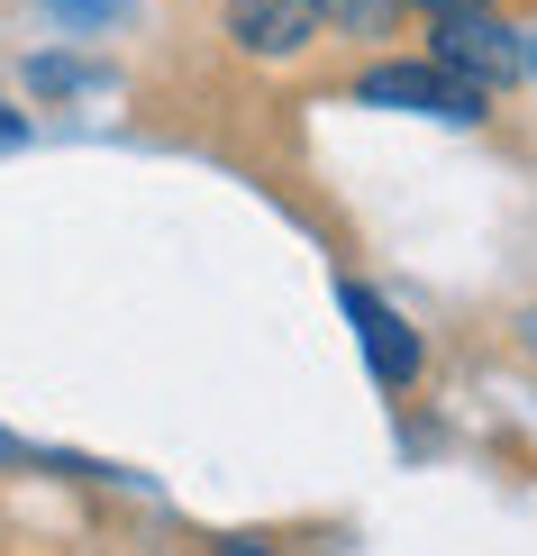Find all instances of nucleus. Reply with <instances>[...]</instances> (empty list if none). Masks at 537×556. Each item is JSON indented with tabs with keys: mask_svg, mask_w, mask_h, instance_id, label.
Segmentation results:
<instances>
[{
	"mask_svg": "<svg viewBox=\"0 0 537 556\" xmlns=\"http://www.w3.org/2000/svg\"><path fill=\"white\" fill-rule=\"evenodd\" d=\"M346 301V319H356V346H365V375L383 383V392H419V375H429V346H419V329L401 311H392L373 283H337Z\"/></svg>",
	"mask_w": 537,
	"mask_h": 556,
	"instance_id": "2",
	"label": "nucleus"
},
{
	"mask_svg": "<svg viewBox=\"0 0 537 556\" xmlns=\"http://www.w3.org/2000/svg\"><path fill=\"white\" fill-rule=\"evenodd\" d=\"M319 10V28H337V37H392L401 28V0H310Z\"/></svg>",
	"mask_w": 537,
	"mask_h": 556,
	"instance_id": "5",
	"label": "nucleus"
},
{
	"mask_svg": "<svg viewBox=\"0 0 537 556\" xmlns=\"http://www.w3.org/2000/svg\"><path fill=\"white\" fill-rule=\"evenodd\" d=\"M18 137H28V119H18V110L0 101V147H18Z\"/></svg>",
	"mask_w": 537,
	"mask_h": 556,
	"instance_id": "9",
	"label": "nucleus"
},
{
	"mask_svg": "<svg viewBox=\"0 0 537 556\" xmlns=\"http://www.w3.org/2000/svg\"><path fill=\"white\" fill-rule=\"evenodd\" d=\"M209 547H219V556H273V539H246V529H238V539H209Z\"/></svg>",
	"mask_w": 537,
	"mask_h": 556,
	"instance_id": "8",
	"label": "nucleus"
},
{
	"mask_svg": "<svg viewBox=\"0 0 537 556\" xmlns=\"http://www.w3.org/2000/svg\"><path fill=\"white\" fill-rule=\"evenodd\" d=\"M219 28L255 64H292V55L319 46V10L310 0H219Z\"/></svg>",
	"mask_w": 537,
	"mask_h": 556,
	"instance_id": "3",
	"label": "nucleus"
},
{
	"mask_svg": "<svg viewBox=\"0 0 537 556\" xmlns=\"http://www.w3.org/2000/svg\"><path fill=\"white\" fill-rule=\"evenodd\" d=\"M520 64H528V74H537V46H528V55H520Z\"/></svg>",
	"mask_w": 537,
	"mask_h": 556,
	"instance_id": "10",
	"label": "nucleus"
},
{
	"mask_svg": "<svg viewBox=\"0 0 537 556\" xmlns=\"http://www.w3.org/2000/svg\"><path fill=\"white\" fill-rule=\"evenodd\" d=\"M356 101L373 110H419V119H456V128H474V119H493V91H474V83H456L447 64H365L356 74Z\"/></svg>",
	"mask_w": 537,
	"mask_h": 556,
	"instance_id": "1",
	"label": "nucleus"
},
{
	"mask_svg": "<svg viewBox=\"0 0 537 556\" xmlns=\"http://www.w3.org/2000/svg\"><path fill=\"white\" fill-rule=\"evenodd\" d=\"M0 466H55V456H46V447H28V438H10V429H0Z\"/></svg>",
	"mask_w": 537,
	"mask_h": 556,
	"instance_id": "6",
	"label": "nucleus"
},
{
	"mask_svg": "<svg viewBox=\"0 0 537 556\" xmlns=\"http://www.w3.org/2000/svg\"><path fill=\"white\" fill-rule=\"evenodd\" d=\"M410 10H429V18H483L493 0H410Z\"/></svg>",
	"mask_w": 537,
	"mask_h": 556,
	"instance_id": "7",
	"label": "nucleus"
},
{
	"mask_svg": "<svg viewBox=\"0 0 537 556\" xmlns=\"http://www.w3.org/2000/svg\"><path fill=\"white\" fill-rule=\"evenodd\" d=\"M429 64H447V74L474 83V91H501L510 74H520V46H510V28H501L493 10H483V18H437Z\"/></svg>",
	"mask_w": 537,
	"mask_h": 556,
	"instance_id": "4",
	"label": "nucleus"
}]
</instances>
